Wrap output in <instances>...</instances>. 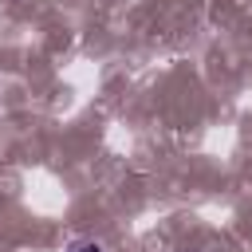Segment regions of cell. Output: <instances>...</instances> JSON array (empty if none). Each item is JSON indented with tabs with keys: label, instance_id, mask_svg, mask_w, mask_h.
Returning <instances> with one entry per match:
<instances>
[{
	"label": "cell",
	"instance_id": "cell-1",
	"mask_svg": "<svg viewBox=\"0 0 252 252\" xmlns=\"http://www.w3.org/2000/svg\"><path fill=\"white\" fill-rule=\"evenodd\" d=\"M71 252H102L94 240H83V244H71Z\"/></svg>",
	"mask_w": 252,
	"mask_h": 252
}]
</instances>
